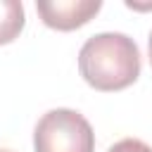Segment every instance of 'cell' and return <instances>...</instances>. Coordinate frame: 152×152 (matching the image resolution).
Returning <instances> with one entry per match:
<instances>
[{"label": "cell", "mask_w": 152, "mask_h": 152, "mask_svg": "<svg viewBox=\"0 0 152 152\" xmlns=\"http://www.w3.org/2000/svg\"><path fill=\"white\" fill-rule=\"evenodd\" d=\"M78 71L95 90H124L140 76V50L126 33H95L78 50Z\"/></svg>", "instance_id": "obj_1"}, {"label": "cell", "mask_w": 152, "mask_h": 152, "mask_svg": "<svg viewBox=\"0 0 152 152\" xmlns=\"http://www.w3.org/2000/svg\"><path fill=\"white\" fill-rule=\"evenodd\" d=\"M36 152H95V133L90 121L66 107L45 112L33 128Z\"/></svg>", "instance_id": "obj_2"}, {"label": "cell", "mask_w": 152, "mask_h": 152, "mask_svg": "<svg viewBox=\"0 0 152 152\" xmlns=\"http://www.w3.org/2000/svg\"><path fill=\"white\" fill-rule=\"evenodd\" d=\"M36 10L45 26L55 31H74L88 24L100 10V0H36Z\"/></svg>", "instance_id": "obj_3"}, {"label": "cell", "mask_w": 152, "mask_h": 152, "mask_svg": "<svg viewBox=\"0 0 152 152\" xmlns=\"http://www.w3.org/2000/svg\"><path fill=\"white\" fill-rule=\"evenodd\" d=\"M26 24L24 5L19 0H0V45L12 43Z\"/></svg>", "instance_id": "obj_4"}, {"label": "cell", "mask_w": 152, "mask_h": 152, "mask_svg": "<svg viewBox=\"0 0 152 152\" xmlns=\"http://www.w3.org/2000/svg\"><path fill=\"white\" fill-rule=\"evenodd\" d=\"M107 152H152V147L138 138H124V140L114 142Z\"/></svg>", "instance_id": "obj_5"}, {"label": "cell", "mask_w": 152, "mask_h": 152, "mask_svg": "<svg viewBox=\"0 0 152 152\" xmlns=\"http://www.w3.org/2000/svg\"><path fill=\"white\" fill-rule=\"evenodd\" d=\"M147 50H150V64H152V33H150V43H147Z\"/></svg>", "instance_id": "obj_6"}, {"label": "cell", "mask_w": 152, "mask_h": 152, "mask_svg": "<svg viewBox=\"0 0 152 152\" xmlns=\"http://www.w3.org/2000/svg\"><path fill=\"white\" fill-rule=\"evenodd\" d=\"M0 152H12V150H0Z\"/></svg>", "instance_id": "obj_7"}]
</instances>
